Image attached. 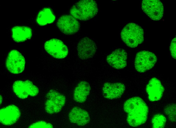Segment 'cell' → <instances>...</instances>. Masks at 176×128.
<instances>
[{
	"label": "cell",
	"instance_id": "6da1fadb",
	"mask_svg": "<svg viewBox=\"0 0 176 128\" xmlns=\"http://www.w3.org/2000/svg\"><path fill=\"white\" fill-rule=\"evenodd\" d=\"M123 108L128 114L127 120L130 126L137 127L146 122L148 108L140 98L135 97L128 99L124 103Z\"/></svg>",
	"mask_w": 176,
	"mask_h": 128
},
{
	"label": "cell",
	"instance_id": "7a4b0ae2",
	"mask_svg": "<svg viewBox=\"0 0 176 128\" xmlns=\"http://www.w3.org/2000/svg\"><path fill=\"white\" fill-rule=\"evenodd\" d=\"M98 11L97 5L95 1L84 0L75 3L71 8L70 12L75 18L86 21L94 17Z\"/></svg>",
	"mask_w": 176,
	"mask_h": 128
},
{
	"label": "cell",
	"instance_id": "3957f363",
	"mask_svg": "<svg viewBox=\"0 0 176 128\" xmlns=\"http://www.w3.org/2000/svg\"><path fill=\"white\" fill-rule=\"evenodd\" d=\"M121 38L128 46L134 48L141 43L144 40V31L139 25L133 23L126 24L122 30Z\"/></svg>",
	"mask_w": 176,
	"mask_h": 128
},
{
	"label": "cell",
	"instance_id": "277c9868",
	"mask_svg": "<svg viewBox=\"0 0 176 128\" xmlns=\"http://www.w3.org/2000/svg\"><path fill=\"white\" fill-rule=\"evenodd\" d=\"M45 108L50 114L57 113L61 110L66 102V98L61 94L54 90H51L47 94Z\"/></svg>",
	"mask_w": 176,
	"mask_h": 128
},
{
	"label": "cell",
	"instance_id": "5b68a950",
	"mask_svg": "<svg viewBox=\"0 0 176 128\" xmlns=\"http://www.w3.org/2000/svg\"><path fill=\"white\" fill-rule=\"evenodd\" d=\"M157 57L153 53L142 51L137 52L135 59V67L137 71L144 72L152 68L157 61Z\"/></svg>",
	"mask_w": 176,
	"mask_h": 128
},
{
	"label": "cell",
	"instance_id": "8992f818",
	"mask_svg": "<svg viewBox=\"0 0 176 128\" xmlns=\"http://www.w3.org/2000/svg\"><path fill=\"white\" fill-rule=\"evenodd\" d=\"M141 7L143 12L153 20H160L163 17L164 6L163 3L160 0H143Z\"/></svg>",
	"mask_w": 176,
	"mask_h": 128
},
{
	"label": "cell",
	"instance_id": "52a82bcc",
	"mask_svg": "<svg viewBox=\"0 0 176 128\" xmlns=\"http://www.w3.org/2000/svg\"><path fill=\"white\" fill-rule=\"evenodd\" d=\"M13 88L17 96L22 99L26 98L28 96H35L39 92L38 88L28 80L24 81L20 80L15 81Z\"/></svg>",
	"mask_w": 176,
	"mask_h": 128
},
{
	"label": "cell",
	"instance_id": "ba28073f",
	"mask_svg": "<svg viewBox=\"0 0 176 128\" xmlns=\"http://www.w3.org/2000/svg\"><path fill=\"white\" fill-rule=\"evenodd\" d=\"M25 61L24 57L16 50H13L8 53L6 65L11 73L18 74L22 72L25 69Z\"/></svg>",
	"mask_w": 176,
	"mask_h": 128
},
{
	"label": "cell",
	"instance_id": "9c48e42d",
	"mask_svg": "<svg viewBox=\"0 0 176 128\" xmlns=\"http://www.w3.org/2000/svg\"><path fill=\"white\" fill-rule=\"evenodd\" d=\"M44 48L48 53L55 58H64L68 53L66 46L62 41L56 39H51L46 42Z\"/></svg>",
	"mask_w": 176,
	"mask_h": 128
},
{
	"label": "cell",
	"instance_id": "30bf717a",
	"mask_svg": "<svg viewBox=\"0 0 176 128\" xmlns=\"http://www.w3.org/2000/svg\"><path fill=\"white\" fill-rule=\"evenodd\" d=\"M97 50V46L95 43L87 37L81 39L77 47L78 55L80 59L83 60L92 57Z\"/></svg>",
	"mask_w": 176,
	"mask_h": 128
},
{
	"label": "cell",
	"instance_id": "8fae6325",
	"mask_svg": "<svg viewBox=\"0 0 176 128\" xmlns=\"http://www.w3.org/2000/svg\"><path fill=\"white\" fill-rule=\"evenodd\" d=\"M57 25L62 32L67 35L76 33L80 28V24L76 18L68 15L60 17L57 21Z\"/></svg>",
	"mask_w": 176,
	"mask_h": 128
},
{
	"label": "cell",
	"instance_id": "7c38bea8",
	"mask_svg": "<svg viewBox=\"0 0 176 128\" xmlns=\"http://www.w3.org/2000/svg\"><path fill=\"white\" fill-rule=\"evenodd\" d=\"M21 114L17 107L14 105H9L0 110V122L5 125H11L19 119Z\"/></svg>",
	"mask_w": 176,
	"mask_h": 128
},
{
	"label": "cell",
	"instance_id": "4fadbf2b",
	"mask_svg": "<svg viewBox=\"0 0 176 128\" xmlns=\"http://www.w3.org/2000/svg\"><path fill=\"white\" fill-rule=\"evenodd\" d=\"M127 54L122 48H118L113 51L107 57V63L113 67L118 69L123 68L127 65Z\"/></svg>",
	"mask_w": 176,
	"mask_h": 128
},
{
	"label": "cell",
	"instance_id": "5bb4252c",
	"mask_svg": "<svg viewBox=\"0 0 176 128\" xmlns=\"http://www.w3.org/2000/svg\"><path fill=\"white\" fill-rule=\"evenodd\" d=\"M125 88V85L122 83L106 82L103 86L102 91L105 98L112 99L120 97L124 92Z\"/></svg>",
	"mask_w": 176,
	"mask_h": 128
},
{
	"label": "cell",
	"instance_id": "9a60e30c",
	"mask_svg": "<svg viewBox=\"0 0 176 128\" xmlns=\"http://www.w3.org/2000/svg\"><path fill=\"white\" fill-rule=\"evenodd\" d=\"M164 88L160 81L155 78L149 81L146 87L149 100L151 101L160 100L163 95Z\"/></svg>",
	"mask_w": 176,
	"mask_h": 128
},
{
	"label": "cell",
	"instance_id": "2e32d148",
	"mask_svg": "<svg viewBox=\"0 0 176 128\" xmlns=\"http://www.w3.org/2000/svg\"><path fill=\"white\" fill-rule=\"evenodd\" d=\"M69 118L71 122L80 126L85 125L90 120L88 112L78 107H75L71 109L69 114Z\"/></svg>",
	"mask_w": 176,
	"mask_h": 128
},
{
	"label": "cell",
	"instance_id": "e0dca14e",
	"mask_svg": "<svg viewBox=\"0 0 176 128\" xmlns=\"http://www.w3.org/2000/svg\"><path fill=\"white\" fill-rule=\"evenodd\" d=\"M91 90L90 84L86 81L80 82L75 88L73 94L74 100L76 102L82 103L86 100Z\"/></svg>",
	"mask_w": 176,
	"mask_h": 128
},
{
	"label": "cell",
	"instance_id": "ac0fdd59",
	"mask_svg": "<svg viewBox=\"0 0 176 128\" xmlns=\"http://www.w3.org/2000/svg\"><path fill=\"white\" fill-rule=\"evenodd\" d=\"M12 38L16 42H20L30 39L32 36V31L28 27L16 26L12 29Z\"/></svg>",
	"mask_w": 176,
	"mask_h": 128
},
{
	"label": "cell",
	"instance_id": "d6986e66",
	"mask_svg": "<svg viewBox=\"0 0 176 128\" xmlns=\"http://www.w3.org/2000/svg\"><path fill=\"white\" fill-rule=\"evenodd\" d=\"M55 19V17L51 10L49 8H45L39 12L36 18V21L41 26L53 22Z\"/></svg>",
	"mask_w": 176,
	"mask_h": 128
},
{
	"label": "cell",
	"instance_id": "ffe728a7",
	"mask_svg": "<svg viewBox=\"0 0 176 128\" xmlns=\"http://www.w3.org/2000/svg\"><path fill=\"white\" fill-rule=\"evenodd\" d=\"M151 121L153 128H162L164 127L166 119L163 115L158 114L154 116Z\"/></svg>",
	"mask_w": 176,
	"mask_h": 128
},
{
	"label": "cell",
	"instance_id": "44dd1931",
	"mask_svg": "<svg viewBox=\"0 0 176 128\" xmlns=\"http://www.w3.org/2000/svg\"><path fill=\"white\" fill-rule=\"evenodd\" d=\"M28 127L52 128H53V126L50 123L44 121H40L32 124L29 126Z\"/></svg>",
	"mask_w": 176,
	"mask_h": 128
},
{
	"label": "cell",
	"instance_id": "7402d4cb",
	"mask_svg": "<svg viewBox=\"0 0 176 128\" xmlns=\"http://www.w3.org/2000/svg\"><path fill=\"white\" fill-rule=\"evenodd\" d=\"M171 55L172 57L176 59V37L172 41L170 47Z\"/></svg>",
	"mask_w": 176,
	"mask_h": 128
},
{
	"label": "cell",
	"instance_id": "603a6c76",
	"mask_svg": "<svg viewBox=\"0 0 176 128\" xmlns=\"http://www.w3.org/2000/svg\"><path fill=\"white\" fill-rule=\"evenodd\" d=\"M175 105L174 104V106H173ZM173 105H172V108L170 109V106H169V107L170 108L169 109H168L167 107H166L167 108L168 110H169V111H165V113L167 114V115H168V116H169L170 117V119H171V117H172H172H173V116L175 118V117H174L173 115L175 116V109L174 110H173L174 109V108H175V107H174L173 109H172V108L173 107Z\"/></svg>",
	"mask_w": 176,
	"mask_h": 128
},
{
	"label": "cell",
	"instance_id": "cb8c5ba5",
	"mask_svg": "<svg viewBox=\"0 0 176 128\" xmlns=\"http://www.w3.org/2000/svg\"><path fill=\"white\" fill-rule=\"evenodd\" d=\"M2 97L1 95H0V105H1L2 103Z\"/></svg>",
	"mask_w": 176,
	"mask_h": 128
}]
</instances>
